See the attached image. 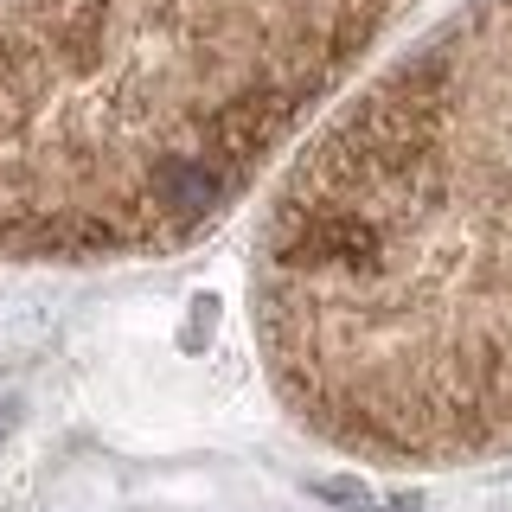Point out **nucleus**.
I'll return each mask as SVG.
<instances>
[{"label":"nucleus","mask_w":512,"mask_h":512,"mask_svg":"<svg viewBox=\"0 0 512 512\" xmlns=\"http://www.w3.org/2000/svg\"><path fill=\"white\" fill-rule=\"evenodd\" d=\"M282 404L384 468L512 455V0L391 71L263 244Z\"/></svg>","instance_id":"1"}]
</instances>
